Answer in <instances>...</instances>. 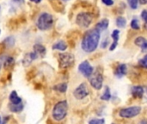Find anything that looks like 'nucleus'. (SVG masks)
Here are the masks:
<instances>
[{
  "instance_id": "20",
  "label": "nucleus",
  "mask_w": 147,
  "mask_h": 124,
  "mask_svg": "<svg viewBox=\"0 0 147 124\" xmlns=\"http://www.w3.org/2000/svg\"><path fill=\"white\" fill-rule=\"evenodd\" d=\"M110 98H111L110 89H109V86H106V87H105L104 93L102 95V97H101V99H102V100H103V101H109Z\"/></svg>"
},
{
  "instance_id": "11",
  "label": "nucleus",
  "mask_w": 147,
  "mask_h": 124,
  "mask_svg": "<svg viewBox=\"0 0 147 124\" xmlns=\"http://www.w3.org/2000/svg\"><path fill=\"white\" fill-rule=\"evenodd\" d=\"M144 88L140 85H137V86H134L132 88V95L134 96V98H142L143 95H144Z\"/></svg>"
},
{
  "instance_id": "2",
  "label": "nucleus",
  "mask_w": 147,
  "mask_h": 124,
  "mask_svg": "<svg viewBox=\"0 0 147 124\" xmlns=\"http://www.w3.org/2000/svg\"><path fill=\"white\" fill-rule=\"evenodd\" d=\"M68 104L66 101H60L53 109V118L55 121H62L67 115Z\"/></svg>"
},
{
  "instance_id": "15",
  "label": "nucleus",
  "mask_w": 147,
  "mask_h": 124,
  "mask_svg": "<svg viewBox=\"0 0 147 124\" xmlns=\"http://www.w3.org/2000/svg\"><path fill=\"white\" fill-rule=\"evenodd\" d=\"M34 52L37 54L38 57H43L46 54V47L40 44H35L34 46Z\"/></svg>"
},
{
  "instance_id": "22",
  "label": "nucleus",
  "mask_w": 147,
  "mask_h": 124,
  "mask_svg": "<svg viewBox=\"0 0 147 124\" xmlns=\"http://www.w3.org/2000/svg\"><path fill=\"white\" fill-rule=\"evenodd\" d=\"M116 25L119 28H125V26L127 25V20L125 17L123 16H119L116 19Z\"/></svg>"
},
{
  "instance_id": "34",
  "label": "nucleus",
  "mask_w": 147,
  "mask_h": 124,
  "mask_svg": "<svg viewBox=\"0 0 147 124\" xmlns=\"http://www.w3.org/2000/svg\"><path fill=\"white\" fill-rule=\"evenodd\" d=\"M30 1L33 2V3H39L41 2V0H30Z\"/></svg>"
},
{
  "instance_id": "7",
  "label": "nucleus",
  "mask_w": 147,
  "mask_h": 124,
  "mask_svg": "<svg viewBox=\"0 0 147 124\" xmlns=\"http://www.w3.org/2000/svg\"><path fill=\"white\" fill-rule=\"evenodd\" d=\"M92 22V16L90 13H79L76 17L77 24L81 28H88Z\"/></svg>"
},
{
  "instance_id": "27",
  "label": "nucleus",
  "mask_w": 147,
  "mask_h": 124,
  "mask_svg": "<svg viewBox=\"0 0 147 124\" xmlns=\"http://www.w3.org/2000/svg\"><path fill=\"white\" fill-rule=\"evenodd\" d=\"M139 64L141 66H143L145 69L147 67V57L146 56H145L143 59H141V60H140V61H139Z\"/></svg>"
},
{
  "instance_id": "24",
  "label": "nucleus",
  "mask_w": 147,
  "mask_h": 124,
  "mask_svg": "<svg viewBox=\"0 0 147 124\" xmlns=\"http://www.w3.org/2000/svg\"><path fill=\"white\" fill-rule=\"evenodd\" d=\"M113 40H114V43L115 44H118V40H119V37H120V31L118 29H115L111 35Z\"/></svg>"
},
{
  "instance_id": "35",
  "label": "nucleus",
  "mask_w": 147,
  "mask_h": 124,
  "mask_svg": "<svg viewBox=\"0 0 147 124\" xmlns=\"http://www.w3.org/2000/svg\"><path fill=\"white\" fill-rule=\"evenodd\" d=\"M1 67H2V61L0 60V70H1Z\"/></svg>"
},
{
  "instance_id": "17",
  "label": "nucleus",
  "mask_w": 147,
  "mask_h": 124,
  "mask_svg": "<svg viewBox=\"0 0 147 124\" xmlns=\"http://www.w3.org/2000/svg\"><path fill=\"white\" fill-rule=\"evenodd\" d=\"M9 101H10V104H20L22 103V98L18 97L16 91H13L10 95H9Z\"/></svg>"
},
{
  "instance_id": "1",
  "label": "nucleus",
  "mask_w": 147,
  "mask_h": 124,
  "mask_svg": "<svg viewBox=\"0 0 147 124\" xmlns=\"http://www.w3.org/2000/svg\"><path fill=\"white\" fill-rule=\"evenodd\" d=\"M100 41V32L96 28L88 30L82 40V49L86 53L94 52L99 44Z\"/></svg>"
},
{
  "instance_id": "16",
  "label": "nucleus",
  "mask_w": 147,
  "mask_h": 124,
  "mask_svg": "<svg viewBox=\"0 0 147 124\" xmlns=\"http://www.w3.org/2000/svg\"><path fill=\"white\" fill-rule=\"evenodd\" d=\"M9 108L10 111H12L14 113H19V112H22L23 110V104H22V102L20 104H9Z\"/></svg>"
},
{
  "instance_id": "3",
  "label": "nucleus",
  "mask_w": 147,
  "mask_h": 124,
  "mask_svg": "<svg viewBox=\"0 0 147 124\" xmlns=\"http://www.w3.org/2000/svg\"><path fill=\"white\" fill-rule=\"evenodd\" d=\"M37 28L40 30H48L53 24V19L51 14L44 12L40 15L37 19Z\"/></svg>"
},
{
  "instance_id": "26",
  "label": "nucleus",
  "mask_w": 147,
  "mask_h": 124,
  "mask_svg": "<svg viewBox=\"0 0 147 124\" xmlns=\"http://www.w3.org/2000/svg\"><path fill=\"white\" fill-rule=\"evenodd\" d=\"M138 3L139 0H129V5L134 9H136L138 8Z\"/></svg>"
},
{
  "instance_id": "14",
  "label": "nucleus",
  "mask_w": 147,
  "mask_h": 124,
  "mask_svg": "<svg viewBox=\"0 0 147 124\" xmlns=\"http://www.w3.org/2000/svg\"><path fill=\"white\" fill-rule=\"evenodd\" d=\"M109 24V22L108 19H102V20H101L99 22L96 23L95 28H96L99 32H102V31L105 30L106 28H108Z\"/></svg>"
},
{
  "instance_id": "23",
  "label": "nucleus",
  "mask_w": 147,
  "mask_h": 124,
  "mask_svg": "<svg viewBox=\"0 0 147 124\" xmlns=\"http://www.w3.org/2000/svg\"><path fill=\"white\" fill-rule=\"evenodd\" d=\"M15 38L13 36H9L3 41V44L6 45V47H13L15 45Z\"/></svg>"
},
{
  "instance_id": "25",
  "label": "nucleus",
  "mask_w": 147,
  "mask_h": 124,
  "mask_svg": "<svg viewBox=\"0 0 147 124\" xmlns=\"http://www.w3.org/2000/svg\"><path fill=\"white\" fill-rule=\"evenodd\" d=\"M131 27L133 29H135V30H138L140 28V23H139V21L137 19H133L132 22H131Z\"/></svg>"
},
{
  "instance_id": "6",
  "label": "nucleus",
  "mask_w": 147,
  "mask_h": 124,
  "mask_svg": "<svg viewBox=\"0 0 147 124\" xmlns=\"http://www.w3.org/2000/svg\"><path fill=\"white\" fill-rule=\"evenodd\" d=\"M89 80H90L91 86L95 88L96 90H101V88L102 87L103 77H102V74L99 71L92 73V74L89 77Z\"/></svg>"
},
{
  "instance_id": "13",
  "label": "nucleus",
  "mask_w": 147,
  "mask_h": 124,
  "mask_svg": "<svg viewBox=\"0 0 147 124\" xmlns=\"http://www.w3.org/2000/svg\"><path fill=\"white\" fill-rule=\"evenodd\" d=\"M134 43H135V45H137V46L140 47L142 48V51H143V52H146V51L147 50L146 40L144 37L140 36V37L136 38V39H135V41H134Z\"/></svg>"
},
{
  "instance_id": "28",
  "label": "nucleus",
  "mask_w": 147,
  "mask_h": 124,
  "mask_svg": "<svg viewBox=\"0 0 147 124\" xmlns=\"http://www.w3.org/2000/svg\"><path fill=\"white\" fill-rule=\"evenodd\" d=\"M105 123V120L104 119H92L90 121V124H103Z\"/></svg>"
},
{
  "instance_id": "5",
  "label": "nucleus",
  "mask_w": 147,
  "mask_h": 124,
  "mask_svg": "<svg viewBox=\"0 0 147 124\" xmlns=\"http://www.w3.org/2000/svg\"><path fill=\"white\" fill-rule=\"evenodd\" d=\"M140 112H141V107L133 106V107H128V108L121 110L119 112V116L125 119H130V118H134L139 116Z\"/></svg>"
},
{
  "instance_id": "36",
  "label": "nucleus",
  "mask_w": 147,
  "mask_h": 124,
  "mask_svg": "<svg viewBox=\"0 0 147 124\" xmlns=\"http://www.w3.org/2000/svg\"><path fill=\"white\" fill-rule=\"evenodd\" d=\"M63 1H65V2H67V1H69V0H63Z\"/></svg>"
},
{
  "instance_id": "12",
  "label": "nucleus",
  "mask_w": 147,
  "mask_h": 124,
  "mask_svg": "<svg viewBox=\"0 0 147 124\" xmlns=\"http://www.w3.org/2000/svg\"><path fill=\"white\" fill-rule=\"evenodd\" d=\"M37 58H38V56H37V54H36L34 52L27 54L24 56V59H23V60H22V64H23L24 66H28L33 60H36Z\"/></svg>"
},
{
  "instance_id": "38",
  "label": "nucleus",
  "mask_w": 147,
  "mask_h": 124,
  "mask_svg": "<svg viewBox=\"0 0 147 124\" xmlns=\"http://www.w3.org/2000/svg\"><path fill=\"white\" fill-rule=\"evenodd\" d=\"M0 32H1V31H0Z\"/></svg>"
},
{
  "instance_id": "32",
  "label": "nucleus",
  "mask_w": 147,
  "mask_h": 124,
  "mask_svg": "<svg viewBox=\"0 0 147 124\" xmlns=\"http://www.w3.org/2000/svg\"><path fill=\"white\" fill-rule=\"evenodd\" d=\"M139 2H140L141 4H146L147 0H139Z\"/></svg>"
},
{
  "instance_id": "4",
  "label": "nucleus",
  "mask_w": 147,
  "mask_h": 124,
  "mask_svg": "<svg viewBox=\"0 0 147 124\" xmlns=\"http://www.w3.org/2000/svg\"><path fill=\"white\" fill-rule=\"evenodd\" d=\"M75 58L72 54L70 53H63L59 54V68L66 69L74 65Z\"/></svg>"
},
{
  "instance_id": "19",
  "label": "nucleus",
  "mask_w": 147,
  "mask_h": 124,
  "mask_svg": "<svg viewBox=\"0 0 147 124\" xmlns=\"http://www.w3.org/2000/svg\"><path fill=\"white\" fill-rule=\"evenodd\" d=\"M54 90L57 91H59L61 93H64L67 91V84L66 83H61V84L56 85L54 86Z\"/></svg>"
},
{
  "instance_id": "30",
  "label": "nucleus",
  "mask_w": 147,
  "mask_h": 124,
  "mask_svg": "<svg viewBox=\"0 0 147 124\" xmlns=\"http://www.w3.org/2000/svg\"><path fill=\"white\" fill-rule=\"evenodd\" d=\"M141 17L143 18V20L145 21V22H146L147 21V11L146 9H144L142 11V14H141Z\"/></svg>"
},
{
  "instance_id": "37",
  "label": "nucleus",
  "mask_w": 147,
  "mask_h": 124,
  "mask_svg": "<svg viewBox=\"0 0 147 124\" xmlns=\"http://www.w3.org/2000/svg\"><path fill=\"white\" fill-rule=\"evenodd\" d=\"M0 123H1V117H0Z\"/></svg>"
},
{
  "instance_id": "10",
  "label": "nucleus",
  "mask_w": 147,
  "mask_h": 124,
  "mask_svg": "<svg viewBox=\"0 0 147 124\" xmlns=\"http://www.w3.org/2000/svg\"><path fill=\"white\" fill-rule=\"evenodd\" d=\"M127 65L126 64H121L118 66V67L116 68L115 72V75L121 79L122 77H124L126 74H127Z\"/></svg>"
},
{
  "instance_id": "29",
  "label": "nucleus",
  "mask_w": 147,
  "mask_h": 124,
  "mask_svg": "<svg viewBox=\"0 0 147 124\" xmlns=\"http://www.w3.org/2000/svg\"><path fill=\"white\" fill-rule=\"evenodd\" d=\"M102 2L104 4L108 5V6H111V5L114 4V1H113V0H102Z\"/></svg>"
},
{
  "instance_id": "8",
  "label": "nucleus",
  "mask_w": 147,
  "mask_h": 124,
  "mask_svg": "<svg viewBox=\"0 0 147 124\" xmlns=\"http://www.w3.org/2000/svg\"><path fill=\"white\" fill-rule=\"evenodd\" d=\"M73 95L78 100H82V99L85 98L89 95V89L87 87V85L85 83L80 84L75 89L74 92H73Z\"/></svg>"
},
{
  "instance_id": "31",
  "label": "nucleus",
  "mask_w": 147,
  "mask_h": 124,
  "mask_svg": "<svg viewBox=\"0 0 147 124\" xmlns=\"http://www.w3.org/2000/svg\"><path fill=\"white\" fill-rule=\"evenodd\" d=\"M109 45V41L108 40H106V41H104L102 43V48H106V47Z\"/></svg>"
},
{
  "instance_id": "9",
  "label": "nucleus",
  "mask_w": 147,
  "mask_h": 124,
  "mask_svg": "<svg viewBox=\"0 0 147 124\" xmlns=\"http://www.w3.org/2000/svg\"><path fill=\"white\" fill-rule=\"evenodd\" d=\"M78 71L84 77L89 78L93 73V67L88 60H84L78 66Z\"/></svg>"
},
{
  "instance_id": "18",
  "label": "nucleus",
  "mask_w": 147,
  "mask_h": 124,
  "mask_svg": "<svg viewBox=\"0 0 147 124\" xmlns=\"http://www.w3.org/2000/svg\"><path fill=\"white\" fill-rule=\"evenodd\" d=\"M66 48H67V44L64 41H59L56 42L55 44H53V50L65 51Z\"/></svg>"
},
{
  "instance_id": "21",
  "label": "nucleus",
  "mask_w": 147,
  "mask_h": 124,
  "mask_svg": "<svg viewBox=\"0 0 147 124\" xmlns=\"http://www.w3.org/2000/svg\"><path fill=\"white\" fill-rule=\"evenodd\" d=\"M14 62H15L14 59H13L12 57H9V56L5 57V58L3 59V66H4L5 68H7V67L10 66H12V65L14 64Z\"/></svg>"
},
{
  "instance_id": "33",
  "label": "nucleus",
  "mask_w": 147,
  "mask_h": 124,
  "mask_svg": "<svg viewBox=\"0 0 147 124\" xmlns=\"http://www.w3.org/2000/svg\"><path fill=\"white\" fill-rule=\"evenodd\" d=\"M14 2L18 3H22L24 2V0H14Z\"/></svg>"
}]
</instances>
